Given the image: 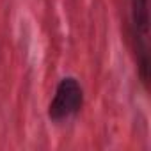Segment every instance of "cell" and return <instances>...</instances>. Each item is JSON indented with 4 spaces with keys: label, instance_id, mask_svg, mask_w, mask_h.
Segmentation results:
<instances>
[{
    "label": "cell",
    "instance_id": "7a4b0ae2",
    "mask_svg": "<svg viewBox=\"0 0 151 151\" xmlns=\"http://www.w3.org/2000/svg\"><path fill=\"white\" fill-rule=\"evenodd\" d=\"M84 107V87L77 77H62L53 91V98L48 103L46 116L52 123H64L75 117Z\"/></svg>",
    "mask_w": 151,
    "mask_h": 151
},
{
    "label": "cell",
    "instance_id": "6da1fadb",
    "mask_svg": "<svg viewBox=\"0 0 151 151\" xmlns=\"http://www.w3.org/2000/svg\"><path fill=\"white\" fill-rule=\"evenodd\" d=\"M130 29L137 53V69L144 87L149 84V0H130Z\"/></svg>",
    "mask_w": 151,
    "mask_h": 151
}]
</instances>
